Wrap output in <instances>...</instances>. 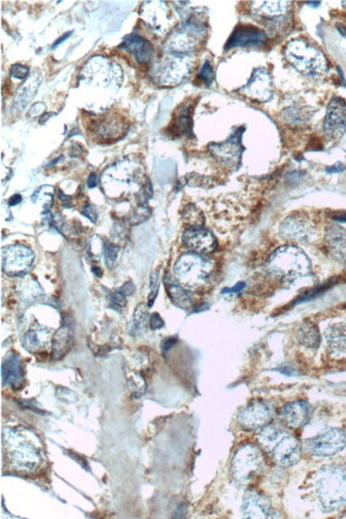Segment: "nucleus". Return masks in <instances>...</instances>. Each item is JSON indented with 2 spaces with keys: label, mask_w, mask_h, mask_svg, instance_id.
<instances>
[{
  "label": "nucleus",
  "mask_w": 346,
  "mask_h": 519,
  "mask_svg": "<svg viewBox=\"0 0 346 519\" xmlns=\"http://www.w3.org/2000/svg\"><path fill=\"white\" fill-rule=\"evenodd\" d=\"M1 377L3 387L17 389L22 387L24 381V369L19 356L12 354L8 356L1 366Z\"/></svg>",
  "instance_id": "24"
},
{
  "label": "nucleus",
  "mask_w": 346,
  "mask_h": 519,
  "mask_svg": "<svg viewBox=\"0 0 346 519\" xmlns=\"http://www.w3.org/2000/svg\"><path fill=\"white\" fill-rule=\"evenodd\" d=\"M346 445V433L338 428L321 431L316 437L306 439L303 449L309 456L330 458L343 450Z\"/></svg>",
  "instance_id": "9"
},
{
  "label": "nucleus",
  "mask_w": 346,
  "mask_h": 519,
  "mask_svg": "<svg viewBox=\"0 0 346 519\" xmlns=\"http://www.w3.org/2000/svg\"><path fill=\"white\" fill-rule=\"evenodd\" d=\"M346 130V102L334 97L328 104L324 121V132L330 139L338 141Z\"/></svg>",
  "instance_id": "12"
},
{
  "label": "nucleus",
  "mask_w": 346,
  "mask_h": 519,
  "mask_svg": "<svg viewBox=\"0 0 346 519\" xmlns=\"http://www.w3.org/2000/svg\"><path fill=\"white\" fill-rule=\"evenodd\" d=\"M58 195H59L60 203H62V205H63L65 208H71V205H73V198H71V196H67V195H65L62 191H59Z\"/></svg>",
  "instance_id": "44"
},
{
  "label": "nucleus",
  "mask_w": 346,
  "mask_h": 519,
  "mask_svg": "<svg viewBox=\"0 0 346 519\" xmlns=\"http://www.w3.org/2000/svg\"><path fill=\"white\" fill-rule=\"evenodd\" d=\"M104 263L108 268H113L117 264V255H119V247L112 243H107L104 245Z\"/></svg>",
  "instance_id": "37"
},
{
  "label": "nucleus",
  "mask_w": 346,
  "mask_h": 519,
  "mask_svg": "<svg viewBox=\"0 0 346 519\" xmlns=\"http://www.w3.org/2000/svg\"><path fill=\"white\" fill-rule=\"evenodd\" d=\"M279 416L288 427L291 429H301L310 420V404L301 400L286 404L280 408Z\"/></svg>",
  "instance_id": "18"
},
{
  "label": "nucleus",
  "mask_w": 346,
  "mask_h": 519,
  "mask_svg": "<svg viewBox=\"0 0 346 519\" xmlns=\"http://www.w3.org/2000/svg\"><path fill=\"white\" fill-rule=\"evenodd\" d=\"M183 220H185L187 224H189L187 229H190V228H203V224L205 222L204 215L193 205H189L185 207Z\"/></svg>",
  "instance_id": "32"
},
{
  "label": "nucleus",
  "mask_w": 346,
  "mask_h": 519,
  "mask_svg": "<svg viewBox=\"0 0 346 519\" xmlns=\"http://www.w3.org/2000/svg\"><path fill=\"white\" fill-rule=\"evenodd\" d=\"M34 255L24 245H12L3 249V270L10 276H19L30 268Z\"/></svg>",
  "instance_id": "11"
},
{
  "label": "nucleus",
  "mask_w": 346,
  "mask_h": 519,
  "mask_svg": "<svg viewBox=\"0 0 346 519\" xmlns=\"http://www.w3.org/2000/svg\"><path fill=\"white\" fill-rule=\"evenodd\" d=\"M209 148L214 154V158L221 164H224L228 168L237 166L239 163L240 157L242 152V147L240 139L237 137H231L226 142L220 143V144L209 145Z\"/></svg>",
  "instance_id": "20"
},
{
  "label": "nucleus",
  "mask_w": 346,
  "mask_h": 519,
  "mask_svg": "<svg viewBox=\"0 0 346 519\" xmlns=\"http://www.w3.org/2000/svg\"><path fill=\"white\" fill-rule=\"evenodd\" d=\"M128 387L133 398H141L146 392V382L141 375L130 378L128 380Z\"/></svg>",
  "instance_id": "34"
},
{
  "label": "nucleus",
  "mask_w": 346,
  "mask_h": 519,
  "mask_svg": "<svg viewBox=\"0 0 346 519\" xmlns=\"http://www.w3.org/2000/svg\"><path fill=\"white\" fill-rule=\"evenodd\" d=\"M259 443L268 456L282 468L293 466L301 456L299 439L276 426L266 425L259 433Z\"/></svg>",
  "instance_id": "2"
},
{
  "label": "nucleus",
  "mask_w": 346,
  "mask_h": 519,
  "mask_svg": "<svg viewBox=\"0 0 346 519\" xmlns=\"http://www.w3.org/2000/svg\"><path fill=\"white\" fill-rule=\"evenodd\" d=\"M214 264L203 255L187 253L174 265V276L185 288H199L211 280Z\"/></svg>",
  "instance_id": "6"
},
{
  "label": "nucleus",
  "mask_w": 346,
  "mask_h": 519,
  "mask_svg": "<svg viewBox=\"0 0 346 519\" xmlns=\"http://www.w3.org/2000/svg\"><path fill=\"white\" fill-rule=\"evenodd\" d=\"M176 341L177 340L175 338H168V340L164 341L163 345H162L164 351H168L175 344Z\"/></svg>",
  "instance_id": "48"
},
{
  "label": "nucleus",
  "mask_w": 346,
  "mask_h": 519,
  "mask_svg": "<svg viewBox=\"0 0 346 519\" xmlns=\"http://www.w3.org/2000/svg\"><path fill=\"white\" fill-rule=\"evenodd\" d=\"M98 185V176L96 175V174H91L90 176H89L88 179V185L90 189H94V187H97Z\"/></svg>",
  "instance_id": "47"
},
{
  "label": "nucleus",
  "mask_w": 346,
  "mask_h": 519,
  "mask_svg": "<svg viewBox=\"0 0 346 519\" xmlns=\"http://www.w3.org/2000/svg\"><path fill=\"white\" fill-rule=\"evenodd\" d=\"M54 115H55V113H47L44 114V115H41L40 124H45L46 121H47V119H49V118Z\"/></svg>",
  "instance_id": "51"
},
{
  "label": "nucleus",
  "mask_w": 346,
  "mask_h": 519,
  "mask_svg": "<svg viewBox=\"0 0 346 519\" xmlns=\"http://www.w3.org/2000/svg\"><path fill=\"white\" fill-rule=\"evenodd\" d=\"M183 243L192 253L205 255L214 253L218 247L216 236L204 228H190L183 234Z\"/></svg>",
  "instance_id": "15"
},
{
  "label": "nucleus",
  "mask_w": 346,
  "mask_h": 519,
  "mask_svg": "<svg viewBox=\"0 0 346 519\" xmlns=\"http://www.w3.org/2000/svg\"><path fill=\"white\" fill-rule=\"evenodd\" d=\"M241 92L251 100L261 102H268L273 95L272 78L268 71L262 67L255 69L249 82L244 88L241 89Z\"/></svg>",
  "instance_id": "14"
},
{
  "label": "nucleus",
  "mask_w": 346,
  "mask_h": 519,
  "mask_svg": "<svg viewBox=\"0 0 346 519\" xmlns=\"http://www.w3.org/2000/svg\"><path fill=\"white\" fill-rule=\"evenodd\" d=\"M71 347V333L69 327H62L56 333L52 342V359L60 360Z\"/></svg>",
  "instance_id": "30"
},
{
  "label": "nucleus",
  "mask_w": 346,
  "mask_h": 519,
  "mask_svg": "<svg viewBox=\"0 0 346 519\" xmlns=\"http://www.w3.org/2000/svg\"><path fill=\"white\" fill-rule=\"evenodd\" d=\"M81 214L84 215L86 218L91 220L92 222H96L97 220V210H96L95 205H86L83 207L81 210Z\"/></svg>",
  "instance_id": "41"
},
{
  "label": "nucleus",
  "mask_w": 346,
  "mask_h": 519,
  "mask_svg": "<svg viewBox=\"0 0 346 519\" xmlns=\"http://www.w3.org/2000/svg\"><path fill=\"white\" fill-rule=\"evenodd\" d=\"M46 109V104L44 102H36L34 106H31L30 111H29V115L38 116L43 113Z\"/></svg>",
  "instance_id": "43"
},
{
  "label": "nucleus",
  "mask_w": 346,
  "mask_h": 519,
  "mask_svg": "<svg viewBox=\"0 0 346 519\" xmlns=\"http://www.w3.org/2000/svg\"><path fill=\"white\" fill-rule=\"evenodd\" d=\"M159 286L160 270L159 269H156V270H154L150 274V296H148V307H152V305H154V300H156L157 295H158V292H159Z\"/></svg>",
  "instance_id": "36"
},
{
  "label": "nucleus",
  "mask_w": 346,
  "mask_h": 519,
  "mask_svg": "<svg viewBox=\"0 0 346 519\" xmlns=\"http://www.w3.org/2000/svg\"><path fill=\"white\" fill-rule=\"evenodd\" d=\"M3 443L10 465L17 472L30 474L38 470L44 461L40 439L24 428H5Z\"/></svg>",
  "instance_id": "1"
},
{
  "label": "nucleus",
  "mask_w": 346,
  "mask_h": 519,
  "mask_svg": "<svg viewBox=\"0 0 346 519\" xmlns=\"http://www.w3.org/2000/svg\"><path fill=\"white\" fill-rule=\"evenodd\" d=\"M327 347L334 356H342L346 354V334L342 327L334 325L330 327L326 332Z\"/></svg>",
  "instance_id": "29"
},
{
  "label": "nucleus",
  "mask_w": 346,
  "mask_h": 519,
  "mask_svg": "<svg viewBox=\"0 0 346 519\" xmlns=\"http://www.w3.org/2000/svg\"><path fill=\"white\" fill-rule=\"evenodd\" d=\"M205 34L206 28L204 23L197 17L191 16L183 21L179 28L172 32L166 41V48L173 55L187 56L198 47Z\"/></svg>",
  "instance_id": "8"
},
{
  "label": "nucleus",
  "mask_w": 346,
  "mask_h": 519,
  "mask_svg": "<svg viewBox=\"0 0 346 519\" xmlns=\"http://www.w3.org/2000/svg\"><path fill=\"white\" fill-rule=\"evenodd\" d=\"M119 290L125 296L132 295V294L135 293V284L129 281L127 284H124L121 288H119Z\"/></svg>",
  "instance_id": "45"
},
{
  "label": "nucleus",
  "mask_w": 346,
  "mask_h": 519,
  "mask_svg": "<svg viewBox=\"0 0 346 519\" xmlns=\"http://www.w3.org/2000/svg\"><path fill=\"white\" fill-rule=\"evenodd\" d=\"M166 292L174 305L183 310H189L193 305V297L187 288L170 274L164 277Z\"/></svg>",
  "instance_id": "25"
},
{
  "label": "nucleus",
  "mask_w": 346,
  "mask_h": 519,
  "mask_svg": "<svg viewBox=\"0 0 346 519\" xmlns=\"http://www.w3.org/2000/svg\"><path fill=\"white\" fill-rule=\"evenodd\" d=\"M280 235L289 241L305 242L312 234V228L306 220L297 216H288L279 227Z\"/></svg>",
  "instance_id": "21"
},
{
  "label": "nucleus",
  "mask_w": 346,
  "mask_h": 519,
  "mask_svg": "<svg viewBox=\"0 0 346 519\" xmlns=\"http://www.w3.org/2000/svg\"><path fill=\"white\" fill-rule=\"evenodd\" d=\"M316 495L325 512H334L346 505V470L330 465L318 470L314 477Z\"/></svg>",
  "instance_id": "3"
},
{
  "label": "nucleus",
  "mask_w": 346,
  "mask_h": 519,
  "mask_svg": "<svg viewBox=\"0 0 346 519\" xmlns=\"http://www.w3.org/2000/svg\"><path fill=\"white\" fill-rule=\"evenodd\" d=\"M48 341V336L44 333L38 331H29L25 335L24 344L25 347L29 351H36L40 349L42 346H45V343Z\"/></svg>",
  "instance_id": "33"
},
{
  "label": "nucleus",
  "mask_w": 346,
  "mask_h": 519,
  "mask_svg": "<svg viewBox=\"0 0 346 519\" xmlns=\"http://www.w3.org/2000/svg\"><path fill=\"white\" fill-rule=\"evenodd\" d=\"M93 273H94L97 277H100L102 275V269H100V267H94V268H93Z\"/></svg>",
  "instance_id": "52"
},
{
  "label": "nucleus",
  "mask_w": 346,
  "mask_h": 519,
  "mask_svg": "<svg viewBox=\"0 0 346 519\" xmlns=\"http://www.w3.org/2000/svg\"><path fill=\"white\" fill-rule=\"evenodd\" d=\"M325 244L332 257L346 265V229L332 224L325 232Z\"/></svg>",
  "instance_id": "23"
},
{
  "label": "nucleus",
  "mask_w": 346,
  "mask_h": 519,
  "mask_svg": "<svg viewBox=\"0 0 346 519\" xmlns=\"http://www.w3.org/2000/svg\"><path fill=\"white\" fill-rule=\"evenodd\" d=\"M272 505L268 498L257 491H247L243 497L242 515L245 518H266L270 517Z\"/></svg>",
  "instance_id": "19"
},
{
  "label": "nucleus",
  "mask_w": 346,
  "mask_h": 519,
  "mask_svg": "<svg viewBox=\"0 0 346 519\" xmlns=\"http://www.w3.org/2000/svg\"><path fill=\"white\" fill-rule=\"evenodd\" d=\"M289 8L287 1H256L253 3V13L260 19L276 21L287 14Z\"/></svg>",
  "instance_id": "27"
},
{
  "label": "nucleus",
  "mask_w": 346,
  "mask_h": 519,
  "mask_svg": "<svg viewBox=\"0 0 346 519\" xmlns=\"http://www.w3.org/2000/svg\"><path fill=\"white\" fill-rule=\"evenodd\" d=\"M286 60L307 77H322L327 71V59L316 46L303 38L290 41L285 48Z\"/></svg>",
  "instance_id": "5"
},
{
  "label": "nucleus",
  "mask_w": 346,
  "mask_h": 519,
  "mask_svg": "<svg viewBox=\"0 0 346 519\" xmlns=\"http://www.w3.org/2000/svg\"><path fill=\"white\" fill-rule=\"evenodd\" d=\"M119 48L125 49L141 64L148 63L154 58V50L150 41L138 34L125 36Z\"/></svg>",
  "instance_id": "22"
},
{
  "label": "nucleus",
  "mask_w": 346,
  "mask_h": 519,
  "mask_svg": "<svg viewBox=\"0 0 346 519\" xmlns=\"http://www.w3.org/2000/svg\"><path fill=\"white\" fill-rule=\"evenodd\" d=\"M141 15L150 28L165 34L170 27V10L164 3H148L141 8Z\"/></svg>",
  "instance_id": "17"
},
{
  "label": "nucleus",
  "mask_w": 346,
  "mask_h": 519,
  "mask_svg": "<svg viewBox=\"0 0 346 519\" xmlns=\"http://www.w3.org/2000/svg\"><path fill=\"white\" fill-rule=\"evenodd\" d=\"M266 34L261 29L251 25H240L230 36L225 45V49L235 47H253L264 44Z\"/></svg>",
  "instance_id": "16"
},
{
  "label": "nucleus",
  "mask_w": 346,
  "mask_h": 519,
  "mask_svg": "<svg viewBox=\"0 0 346 519\" xmlns=\"http://www.w3.org/2000/svg\"><path fill=\"white\" fill-rule=\"evenodd\" d=\"M148 321V308H146L144 303H140V305H137V308H135L132 317H131L128 327H127V331H128L129 334L131 336H138L139 334H141L144 331Z\"/></svg>",
  "instance_id": "31"
},
{
  "label": "nucleus",
  "mask_w": 346,
  "mask_h": 519,
  "mask_svg": "<svg viewBox=\"0 0 346 519\" xmlns=\"http://www.w3.org/2000/svg\"><path fill=\"white\" fill-rule=\"evenodd\" d=\"M192 62L187 56L172 55L152 69V79L160 85H175L183 82L190 75Z\"/></svg>",
  "instance_id": "10"
},
{
  "label": "nucleus",
  "mask_w": 346,
  "mask_h": 519,
  "mask_svg": "<svg viewBox=\"0 0 346 519\" xmlns=\"http://www.w3.org/2000/svg\"><path fill=\"white\" fill-rule=\"evenodd\" d=\"M343 3V5H344V7H345V8H346V1H343V3Z\"/></svg>",
  "instance_id": "53"
},
{
  "label": "nucleus",
  "mask_w": 346,
  "mask_h": 519,
  "mask_svg": "<svg viewBox=\"0 0 346 519\" xmlns=\"http://www.w3.org/2000/svg\"><path fill=\"white\" fill-rule=\"evenodd\" d=\"M244 286L245 284H243V282H239V284H235L233 288H224L223 294L239 293V292H241V290L244 288Z\"/></svg>",
  "instance_id": "46"
},
{
  "label": "nucleus",
  "mask_w": 346,
  "mask_h": 519,
  "mask_svg": "<svg viewBox=\"0 0 346 519\" xmlns=\"http://www.w3.org/2000/svg\"><path fill=\"white\" fill-rule=\"evenodd\" d=\"M108 301H109L110 307L113 308L115 310H122L125 308L126 305V296L122 294L119 290H109L108 292Z\"/></svg>",
  "instance_id": "38"
},
{
  "label": "nucleus",
  "mask_w": 346,
  "mask_h": 519,
  "mask_svg": "<svg viewBox=\"0 0 346 519\" xmlns=\"http://www.w3.org/2000/svg\"><path fill=\"white\" fill-rule=\"evenodd\" d=\"M264 470V459L262 453L253 444H245L235 451L230 472L231 477L240 485L254 482Z\"/></svg>",
  "instance_id": "7"
},
{
  "label": "nucleus",
  "mask_w": 346,
  "mask_h": 519,
  "mask_svg": "<svg viewBox=\"0 0 346 519\" xmlns=\"http://www.w3.org/2000/svg\"><path fill=\"white\" fill-rule=\"evenodd\" d=\"M191 123L192 122H191L190 106H187V109L183 110L181 115L178 116L175 124V132L177 131V133H191V126H192Z\"/></svg>",
  "instance_id": "35"
},
{
  "label": "nucleus",
  "mask_w": 346,
  "mask_h": 519,
  "mask_svg": "<svg viewBox=\"0 0 346 519\" xmlns=\"http://www.w3.org/2000/svg\"><path fill=\"white\" fill-rule=\"evenodd\" d=\"M268 272L286 282L306 278L311 274V263L299 248L282 246L277 248L268 260Z\"/></svg>",
  "instance_id": "4"
},
{
  "label": "nucleus",
  "mask_w": 346,
  "mask_h": 519,
  "mask_svg": "<svg viewBox=\"0 0 346 519\" xmlns=\"http://www.w3.org/2000/svg\"><path fill=\"white\" fill-rule=\"evenodd\" d=\"M297 342L308 349H316L321 343L320 331L312 321H306L297 331Z\"/></svg>",
  "instance_id": "28"
},
{
  "label": "nucleus",
  "mask_w": 346,
  "mask_h": 519,
  "mask_svg": "<svg viewBox=\"0 0 346 519\" xmlns=\"http://www.w3.org/2000/svg\"><path fill=\"white\" fill-rule=\"evenodd\" d=\"M164 326L163 319H161L158 313H154L150 316V327L152 330H157V329H161Z\"/></svg>",
  "instance_id": "42"
},
{
  "label": "nucleus",
  "mask_w": 346,
  "mask_h": 519,
  "mask_svg": "<svg viewBox=\"0 0 346 519\" xmlns=\"http://www.w3.org/2000/svg\"><path fill=\"white\" fill-rule=\"evenodd\" d=\"M71 34H73V31H69V32H67L65 36H62L61 38H59V40L56 41L55 44L52 45V48H56L58 45H60L62 42H65V41L67 40L69 36H71Z\"/></svg>",
  "instance_id": "50"
},
{
  "label": "nucleus",
  "mask_w": 346,
  "mask_h": 519,
  "mask_svg": "<svg viewBox=\"0 0 346 519\" xmlns=\"http://www.w3.org/2000/svg\"><path fill=\"white\" fill-rule=\"evenodd\" d=\"M21 201H22V196L16 194V195L9 199V205L10 207H14V205H19Z\"/></svg>",
  "instance_id": "49"
},
{
  "label": "nucleus",
  "mask_w": 346,
  "mask_h": 519,
  "mask_svg": "<svg viewBox=\"0 0 346 519\" xmlns=\"http://www.w3.org/2000/svg\"><path fill=\"white\" fill-rule=\"evenodd\" d=\"M41 83H42V76L40 73L36 71L25 81L24 84L17 91L16 96H15L14 104H13V108L16 111H22L26 108L27 104L34 100V95L38 92V89L40 88Z\"/></svg>",
  "instance_id": "26"
},
{
  "label": "nucleus",
  "mask_w": 346,
  "mask_h": 519,
  "mask_svg": "<svg viewBox=\"0 0 346 519\" xmlns=\"http://www.w3.org/2000/svg\"><path fill=\"white\" fill-rule=\"evenodd\" d=\"M29 75V67L23 64H14L10 69V76L11 78L17 79V80H24L27 76Z\"/></svg>",
  "instance_id": "39"
},
{
  "label": "nucleus",
  "mask_w": 346,
  "mask_h": 519,
  "mask_svg": "<svg viewBox=\"0 0 346 519\" xmlns=\"http://www.w3.org/2000/svg\"><path fill=\"white\" fill-rule=\"evenodd\" d=\"M272 411L266 404L259 400L245 406L238 414V423L247 431L262 429L268 425Z\"/></svg>",
  "instance_id": "13"
},
{
  "label": "nucleus",
  "mask_w": 346,
  "mask_h": 519,
  "mask_svg": "<svg viewBox=\"0 0 346 519\" xmlns=\"http://www.w3.org/2000/svg\"><path fill=\"white\" fill-rule=\"evenodd\" d=\"M199 78L202 79L203 82L206 84H211L214 78V73L212 67H210L209 62H206L203 67L202 71L199 73Z\"/></svg>",
  "instance_id": "40"
}]
</instances>
